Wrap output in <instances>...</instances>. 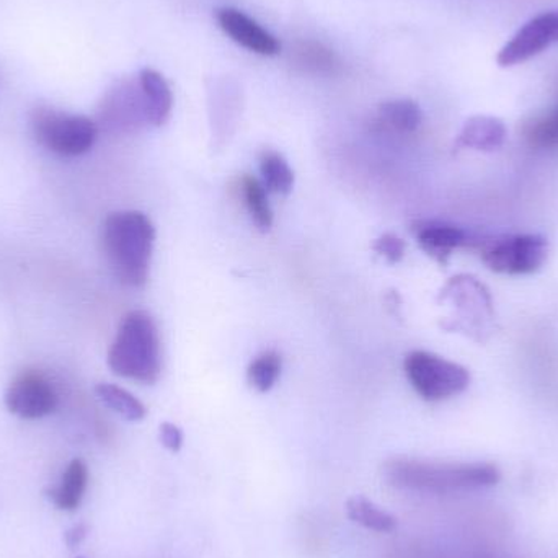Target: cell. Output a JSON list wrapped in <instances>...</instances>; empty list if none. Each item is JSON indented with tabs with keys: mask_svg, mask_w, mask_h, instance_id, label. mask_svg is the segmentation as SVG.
<instances>
[{
	"mask_svg": "<svg viewBox=\"0 0 558 558\" xmlns=\"http://www.w3.org/2000/svg\"><path fill=\"white\" fill-rule=\"evenodd\" d=\"M387 484L400 490L449 495L484 490L500 482V469L488 462H435L393 458L384 464Z\"/></svg>",
	"mask_w": 558,
	"mask_h": 558,
	"instance_id": "6da1fadb",
	"label": "cell"
},
{
	"mask_svg": "<svg viewBox=\"0 0 558 558\" xmlns=\"http://www.w3.org/2000/svg\"><path fill=\"white\" fill-rule=\"evenodd\" d=\"M104 251L118 281L141 288L149 278L156 229L144 213H111L104 225Z\"/></svg>",
	"mask_w": 558,
	"mask_h": 558,
	"instance_id": "7a4b0ae2",
	"label": "cell"
},
{
	"mask_svg": "<svg viewBox=\"0 0 558 558\" xmlns=\"http://www.w3.org/2000/svg\"><path fill=\"white\" fill-rule=\"evenodd\" d=\"M108 366L117 376L154 384L162 373L159 328L144 311H131L118 327L108 351Z\"/></svg>",
	"mask_w": 558,
	"mask_h": 558,
	"instance_id": "3957f363",
	"label": "cell"
},
{
	"mask_svg": "<svg viewBox=\"0 0 558 558\" xmlns=\"http://www.w3.org/2000/svg\"><path fill=\"white\" fill-rule=\"evenodd\" d=\"M32 131L35 140L45 149L62 157L87 154L98 136L97 123L90 118L62 113L48 107H39L33 111Z\"/></svg>",
	"mask_w": 558,
	"mask_h": 558,
	"instance_id": "277c9868",
	"label": "cell"
},
{
	"mask_svg": "<svg viewBox=\"0 0 558 558\" xmlns=\"http://www.w3.org/2000/svg\"><path fill=\"white\" fill-rule=\"evenodd\" d=\"M403 367L415 392L428 402L459 396L471 384V374L464 366L428 351H412Z\"/></svg>",
	"mask_w": 558,
	"mask_h": 558,
	"instance_id": "5b68a950",
	"label": "cell"
},
{
	"mask_svg": "<svg viewBox=\"0 0 558 558\" xmlns=\"http://www.w3.org/2000/svg\"><path fill=\"white\" fill-rule=\"evenodd\" d=\"M482 260L501 275H530L546 264L549 244L543 235L523 234L481 241Z\"/></svg>",
	"mask_w": 558,
	"mask_h": 558,
	"instance_id": "8992f818",
	"label": "cell"
},
{
	"mask_svg": "<svg viewBox=\"0 0 558 558\" xmlns=\"http://www.w3.org/2000/svg\"><path fill=\"white\" fill-rule=\"evenodd\" d=\"M54 386L38 371H23L10 383L5 405L10 413L23 420H39L58 409Z\"/></svg>",
	"mask_w": 558,
	"mask_h": 558,
	"instance_id": "52a82bcc",
	"label": "cell"
},
{
	"mask_svg": "<svg viewBox=\"0 0 558 558\" xmlns=\"http://www.w3.org/2000/svg\"><path fill=\"white\" fill-rule=\"evenodd\" d=\"M98 120L107 130L133 131L147 123L140 82H120L101 100Z\"/></svg>",
	"mask_w": 558,
	"mask_h": 558,
	"instance_id": "ba28073f",
	"label": "cell"
},
{
	"mask_svg": "<svg viewBox=\"0 0 558 558\" xmlns=\"http://www.w3.org/2000/svg\"><path fill=\"white\" fill-rule=\"evenodd\" d=\"M558 41V10L543 13L523 26L498 54L501 68L520 64Z\"/></svg>",
	"mask_w": 558,
	"mask_h": 558,
	"instance_id": "9c48e42d",
	"label": "cell"
},
{
	"mask_svg": "<svg viewBox=\"0 0 558 558\" xmlns=\"http://www.w3.org/2000/svg\"><path fill=\"white\" fill-rule=\"evenodd\" d=\"M216 19L226 35L231 36L232 41L244 46L248 51L262 56H277L281 51L278 39L241 10H218Z\"/></svg>",
	"mask_w": 558,
	"mask_h": 558,
	"instance_id": "30bf717a",
	"label": "cell"
},
{
	"mask_svg": "<svg viewBox=\"0 0 558 558\" xmlns=\"http://www.w3.org/2000/svg\"><path fill=\"white\" fill-rule=\"evenodd\" d=\"M416 239L420 247L435 258L439 264L445 265L456 248L477 247L478 239L472 238L464 229L454 225L441 221H423L415 226Z\"/></svg>",
	"mask_w": 558,
	"mask_h": 558,
	"instance_id": "8fae6325",
	"label": "cell"
},
{
	"mask_svg": "<svg viewBox=\"0 0 558 558\" xmlns=\"http://www.w3.org/2000/svg\"><path fill=\"white\" fill-rule=\"evenodd\" d=\"M137 82L146 105L147 124L162 126L169 120L173 107V95L169 84L163 75L154 69H143Z\"/></svg>",
	"mask_w": 558,
	"mask_h": 558,
	"instance_id": "7c38bea8",
	"label": "cell"
},
{
	"mask_svg": "<svg viewBox=\"0 0 558 558\" xmlns=\"http://www.w3.org/2000/svg\"><path fill=\"white\" fill-rule=\"evenodd\" d=\"M505 137H507V128L500 120L490 117H475L464 124L458 141H456V146L492 153V150L504 146Z\"/></svg>",
	"mask_w": 558,
	"mask_h": 558,
	"instance_id": "4fadbf2b",
	"label": "cell"
},
{
	"mask_svg": "<svg viewBox=\"0 0 558 558\" xmlns=\"http://www.w3.org/2000/svg\"><path fill=\"white\" fill-rule=\"evenodd\" d=\"M88 469L82 459H74L65 469L61 485L46 492L49 500L59 508V510L74 511L81 505L84 498L85 488H87Z\"/></svg>",
	"mask_w": 558,
	"mask_h": 558,
	"instance_id": "5bb4252c",
	"label": "cell"
},
{
	"mask_svg": "<svg viewBox=\"0 0 558 558\" xmlns=\"http://www.w3.org/2000/svg\"><path fill=\"white\" fill-rule=\"evenodd\" d=\"M347 517L353 523L366 527V530L374 531V533H392L397 527V520L392 514L384 511L383 508L377 507L373 501L364 497H351L347 501Z\"/></svg>",
	"mask_w": 558,
	"mask_h": 558,
	"instance_id": "9a60e30c",
	"label": "cell"
},
{
	"mask_svg": "<svg viewBox=\"0 0 558 558\" xmlns=\"http://www.w3.org/2000/svg\"><path fill=\"white\" fill-rule=\"evenodd\" d=\"M95 392L108 409L113 410L128 422H141L146 416L147 410L143 402L123 387L114 384H98Z\"/></svg>",
	"mask_w": 558,
	"mask_h": 558,
	"instance_id": "2e32d148",
	"label": "cell"
},
{
	"mask_svg": "<svg viewBox=\"0 0 558 558\" xmlns=\"http://www.w3.org/2000/svg\"><path fill=\"white\" fill-rule=\"evenodd\" d=\"M260 173L265 189L278 195H289L294 186V172L281 154L265 150L260 157Z\"/></svg>",
	"mask_w": 558,
	"mask_h": 558,
	"instance_id": "e0dca14e",
	"label": "cell"
},
{
	"mask_svg": "<svg viewBox=\"0 0 558 558\" xmlns=\"http://www.w3.org/2000/svg\"><path fill=\"white\" fill-rule=\"evenodd\" d=\"M242 192H244L245 206L251 213L252 221L262 232L270 231L274 226V213H271L264 183L255 177L245 175L242 179Z\"/></svg>",
	"mask_w": 558,
	"mask_h": 558,
	"instance_id": "ac0fdd59",
	"label": "cell"
},
{
	"mask_svg": "<svg viewBox=\"0 0 558 558\" xmlns=\"http://www.w3.org/2000/svg\"><path fill=\"white\" fill-rule=\"evenodd\" d=\"M379 117L399 133H413L423 121L422 108L413 100H390L380 105Z\"/></svg>",
	"mask_w": 558,
	"mask_h": 558,
	"instance_id": "d6986e66",
	"label": "cell"
},
{
	"mask_svg": "<svg viewBox=\"0 0 558 558\" xmlns=\"http://www.w3.org/2000/svg\"><path fill=\"white\" fill-rule=\"evenodd\" d=\"M282 361L277 351H267L260 354L248 367V383L258 392L265 393L274 389L279 374H281Z\"/></svg>",
	"mask_w": 558,
	"mask_h": 558,
	"instance_id": "ffe728a7",
	"label": "cell"
},
{
	"mask_svg": "<svg viewBox=\"0 0 558 558\" xmlns=\"http://www.w3.org/2000/svg\"><path fill=\"white\" fill-rule=\"evenodd\" d=\"M526 137L531 146L541 147V149L558 147V107L547 117L531 123L526 130Z\"/></svg>",
	"mask_w": 558,
	"mask_h": 558,
	"instance_id": "44dd1931",
	"label": "cell"
},
{
	"mask_svg": "<svg viewBox=\"0 0 558 558\" xmlns=\"http://www.w3.org/2000/svg\"><path fill=\"white\" fill-rule=\"evenodd\" d=\"M298 61L299 64L304 65V68L317 72H333L335 65L338 64L333 52L322 48L320 45H314V43H305V45L299 49Z\"/></svg>",
	"mask_w": 558,
	"mask_h": 558,
	"instance_id": "7402d4cb",
	"label": "cell"
},
{
	"mask_svg": "<svg viewBox=\"0 0 558 558\" xmlns=\"http://www.w3.org/2000/svg\"><path fill=\"white\" fill-rule=\"evenodd\" d=\"M374 252L383 255L390 264H399L405 255V242L393 234H384L373 245Z\"/></svg>",
	"mask_w": 558,
	"mask_h": 558,
	"instance_id": "603a6c76",
	"label": "cell"
},
{
	"mask_svg": "<svg viewBox=\"0 0 558 558\" xmlns=\"http://www.w3.org/2000/svg\"><path fill=\"white\" fill-rule=\"evenodd\" d=\"M160 441L169 451L179 452L183 446L182 429L173 423H162L160 425Z\"/></svg>",
	"mask_w": 558,
	"mask_h": 558,
	"instance_id": "cb8c5ba5",
	"label": "cell"
},
{
	"mask_svg": "<svg viewBox=\"0 0 558 558\" xmlns=\"http://www.w3.org/2000/svg\"><path fill=\"white\" fill-rule=\"evenodd\" d=\"M85 536H87V526L78 524V526L72 527V530L65 534V543H68L71 549H74V547H77L78 544L85 539Z\"/></svg>",
	"mask_w": 558,
	"mask_h": 558,
	"instance_id": "d4e9b609",
	"label": "cell"
},
{
	"mask_svg": "<svg viewBox=\"0 0 558 558\" xmlns=\"http://www.w3.org/2000/svg\"><path fill=\"white\" fill-rule=\"evenodd\" d=\"M78 558H82V557H78Z\"/></svg>",
	"mask_w": 558,
	"mask_h": 558,
	"instance_id": "484cf974",
	"label": "cell"
}]
</instances>
